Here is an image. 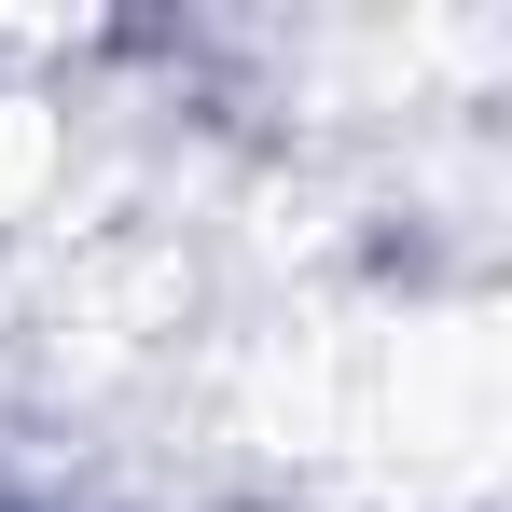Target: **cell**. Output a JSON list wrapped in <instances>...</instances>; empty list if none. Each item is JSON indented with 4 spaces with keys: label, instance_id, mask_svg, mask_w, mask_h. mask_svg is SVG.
<instances>
[{
    "label": "cell",
    "instance_id": "cell-1",
    "mask_svg": "<svg viewBox=\"0 0 512 512\" xmlns=\"http://www.w3.org/2000/svg\"><path fill=\"white\" fill-rule=\"evenodd\" d=\"M70 42L84 28H42V14H0V250H28L70 194Z\"/></svg>",
    "mask_w": 512,
    "mask_h": 512
}]
</instances>
